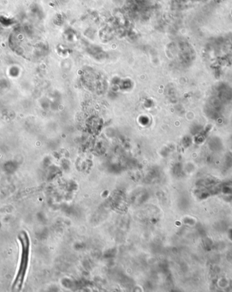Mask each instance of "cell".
Segmentation results:
<instances>
[{"label":"cell","instance_id":"obj_1","mask_svg":"<svg viewBox=\"0 0 232 292\" xmlns=\"http://www.w3.org/2000/svg\"><path fill=\"white\" fill-rule=\"evenodd\" d=\"M18 237L21 246V253L18 273L12 287V290L14 291H19L22 288L28 268L30 252V240L27 233L24 231H21Z\"/></svg>","mask_w":232,"mask_h":292}]
</instances>
